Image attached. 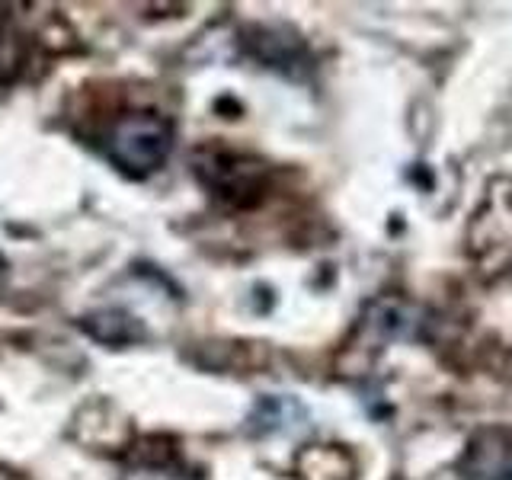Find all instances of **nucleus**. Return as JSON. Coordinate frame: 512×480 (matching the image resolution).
<instances>
[{
	"mask_svg": "<svg viewBox=\"0 0 512 480\" xmlns=\"http://www.w3.org/2000/svg\"><path fill=\"white\" fill-rule=\"evenodd\" d=\"M112 160L128 176H151L167 164L173 148V125L154 112H132L112 128Z\"/></svg>",
	"mask_w": 512,
	"mask_h": 480,
	"instance_id": "nucleus-1",
	"label": "nucleus"
},
{
	"mask_svg": "<svg viewBox=\"0 0 512 480\" xmlns=\"http://www.w3.org/2000/svg\"><path fill=\"white\" fill-rule=\"evenodd\" d=\"M196 167L199 180L215 192V196L237 202V205H247L263 192L266 183V170L263 164L247 157H237L228 151H212V154H202L199 160H192Z\"/></svg>",
	"mask_w": 512,
	"mask_h": 480,
	"instance_id": "nucleus-2",
	"label": "nucleus"
},
{
	"mask_svg": "<svg viewBox=\"0 0 512 480\" xmlns=\"http://www.w3.org/2000/svg\"><path fill=\"white\" fill-rule=\"evenodd\" d=\"M80 327H84L87 336H93L96 343L103 346H132V343H141L148 330L138 317H132L128 311H119V308H103V311H93L80 320Z\"/></svg>",
	"mask_w": 512,
	"mask_h": 480,
	"instance_id": "nucleus-3",
	"label": "nucleus"
},
{
	"mask_svg": "<svg viewBox=\"0 0 512 480\" xmlns=\"http://www.w3.org/2000/svg\"><path fill=\"white\" fill-rule=\"evenodd\" d=\"M464 471L471 480H512V445H493V436H484V448L471 445Z\"/></svg>",
	"mask_w": 512,
	"mask_h": 480,
	"instance_id": "nucleus-4",
	"label": "nucleus"
}]
</instances>
